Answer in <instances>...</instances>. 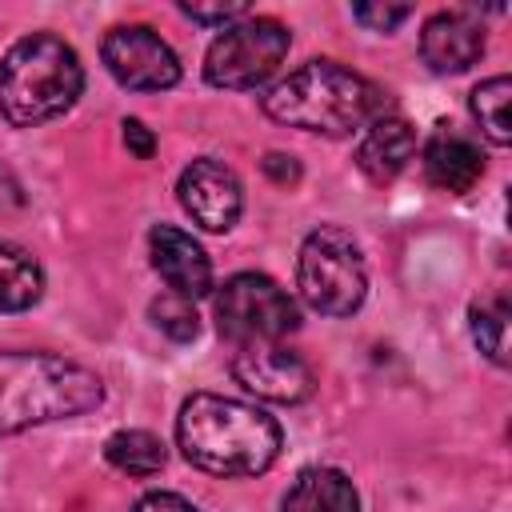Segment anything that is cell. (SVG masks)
I'll use <instances>...</instances> for the list:
<instances>
[{"label": "cell", "instance_id": "603a6c76", "mask_svg": "<svg viewBox=\"0 0 512 512\" xmlns=\"http://www.w3.org/2000/svg\"><path fill=\"white\" fill-rule=\"evenodd\" d=\"M132 512H200L192 500H184L180 492H148L136 500Z\"/></svg>", "mask_w": 512, "mask_h": 512}, {"label": "cell", "instance_id": "9a60e30c", "mask_svg": "<svg viewBox=\"0 0 512 512\" xmlns=\"http://www.w3.org/2000/svg\"><path fill=\"white\" fill-rule=\"evenodd\" d=\"M284 512H360V496L340 468H304L284 492Z\"/></svg>", "mask_w": 512, "mask_h": 512}, {"label": "cell", "instance_id": "44dd1931", "mask_svg": "<svg viewBox=\"0 0 512 512\" xmlns=\"http://www.w3.org/2000/svg\"><path fill=\"white\" fill-rule=\"evenodd\" d=\"M352 16L372 32H392L400 20H408V8L404 4H356Z\"/></svg>", "mask_w": 512, "mask_h": 512}, {"label": "cell", "instance_id": "6da1fadb", "mask_svg": "<svg viewBox=\"0 0 512 512\" xmlns=\"http://www.w3.org/2000/svg\"><path fill=\"white\" fill-rule=\"evenodd\" d=\"M176 444L184 460L212 476H260L280 456V424L256 404L196 392L180 404Z\"/></svg>", "mask_w": 512, "mask_h": 512}, {"label": "cell", "instance_id": "5bb4252c", "mask_svg": "<svg viewBox=\"0 0 512 512\" xmlns=\"http://www.w3.org/2000/svg\"><path fill=\"white\" fill-rule=\"evenodd\" d=\"M424 172L440 192H472V184L484 176V156L480 148L456 132V128H436L424 144Z\"/></svg>", "mask_w": 512, "mask_h": 512}, {"label": "cell", "instance_id": "ffe728a7", "mask_svg": "<svg viewBox=\"0 0 512 512\" xmlns=\"http://www.w3.org/2000/svg\"><path fill=\"white\" fill-rule=\"evenodd\" d=\"M148 316H152V324H156L164 336H172V340H192V336L200 332V320H196L192 300H184V296H176V292H164L160 300H152Z\"/></svg>", "mask_w": 512, "mask_h": 512}, {"label": "cell", "instance_id": "7a4b0ae2", "mask_svg": "<svg viewBox=\"0 0 512 512\" xmlns=\"http://www.w3.org/2000/svg\"><path fill=\"white\" fill-rule=\"evenodd\" d=\"M104 400L92 368L52 352H0V436L72 420Z\"/></svg>", "mask_w": 512, "mask_h": 512}, {"label": "cell", "instance_id": "8fae6325", "mask_svg": "<svg viewBox=\"0 0 512 512\" xmlns=\"http://www.w3.org/2000/svg\"><path fill=\"white\" fill-rule=\"evenodd\" d=\"M148 252H152V268L160 272L168 292H176L184 300H200L212 292V260L188 232H180L172 224H156L148 232Z\"/></svg>", "mask_w": 512, "mask_h": 512}, {"label": "cell", "instance_id": "277c9868", "mask_svg": "<svg viewBox=\"0 0 512 512\" xmlns=\"http://www.w3.org/2000/svg\"><path fill=\"white\" fill-rule=\"evenodd\" d=\"M84 88L80 56L48 32L20 36L0 60V112L16 128L64 116Z\"/></svg>", "mask_w": 512, "mask_h": 512}, {"label": "cell", "instance_id": "484cf974", "mask_svg": "<svg viewBox=\"0 0 512 512\" xmlns=\"http://www.w3.org/2000/svg\"><path fill=\"white\" fill-rule=\"evenodd\" d=\"M20 204H24V188H20V180L0 164V216L16 212Z\"/></svg>", "mask_w": 512, "mask_h": 512}, {"label": "cell", "instance_id": "ac0fdd59", "mask_svg": "<svg viewBox=\"0 0 512 512\" xmlns=\"http://www.w3.org/2000/svg\"><path fill=\"white\" fill-rule=\"evenodd\" d=\"M508 100H512V80L508 76H492L484 84H476L472 92V116L480 120V132L492 144H512V120H508Z\"/></svg>", "mask_w": 512, "mask_h": 512}, {"label": "cell", "instance_id": "d6986e66", "mask_svg": "<svg viewBox=\"0 0 512 512\" xmlns=\"http://www.w3.org/2000/svg\"><path fill=\"white\" fill-rule=\"evenodd\" d=\"M472 340L492 364H508V304L504 300H480L472 304Z\"/></svg>", "mask_w": 512, "mask_h": 512}, {"label": "cell", "instance_id": "7402d4cb", "mask_svg": "<svg viewBox=\"0 0 512 512\" xmlns=\"http://www.w3.org/2000/svg\"><path fill=\"white\" fill-rule=\"evenodd\" d=\"M180 12L192 16L196 24H220V28H228V24L248 16L244 4H180Z\"/></svg>", "mask_w": 512, "mask_h": 512}, {"label": "cell", "instance_id": "d4e9b609", "mask_svg": "<svg viewBox=\"0 0 512 512\" xmlns=\"http://www.w3.org/2000/svg\"><path fill=\"white\" fill-rule=\"evenodd\" d=\"M264 172H268L276 184H296V180H300L296 160H292V156H284V152H268V156H264Z\"/></svg>", "mask_w": 512, "mask_h": 512}, {"label": "cell", "instance_id": "ba28073f", "mask_svg": "<svg viewBox=\"0 0 512 512\" xmlns=\"http://www.w3.org/2000/svg\"><path fill=\"white\" fill-rule=\"evenodd\" d=\"M104 68L132 92H160L180 80L176 52L144 24H120L104 36Z\"/></svg>", "mask_w": 512, "mask_h": 512}, {"label": "cell", "instance_id": "4fadbf2b", "mask_svg": "<svg viewBox=\"0 0 512 512\" xmlns=\"http://www.w3.org/2000/svg\"><path fill=\"white\" fill-rule=\"evenodd\" d=\"M412 152H416V132H412V124H408L404 116L380 112V116L368 120V128H364V136H360L356 164H360V172H364L368 180L384 184V180H392V176L404 172V164L412 160Z\"/></svg>", "mask_w": 512, "mask_h": 512}, {"label": "cell", "instance_id": "3957f363", "mask_svg": "<svg viewBox=\"0 0 512 512\" xmlns=\"http://www.w3.org/2000/svg\"><path fill=\"white\" fill-rule=\"evenodd\" d=\"M260 104L276 124L320 136H348L380 116V88L336 60H308L276 80Z\"/></svg>", "mask_w": 512, "mask_h": 512}, {"label": "cell", "instance_id": "2e32d148", "mask_svg": "<svg viewBox=\"0 0 512 512\" xmlns=\"http://www.w3.org/2000/svg\"><path fill=\"white\" fill-rule=\"evenodd\" d=\"M40 292H44L40 264L24 248L0 240V312H24L40 300Z\"/></svg>", "mask_w": 512, "mask_h": 512}, {"label": "cell", "instance_id": "5b68a950", "mask_svg": "<svg viewBox=\"0 0 512 512\" xmlns=\"http://www.w3.org/2000/svg\"><path fill=\"white\" fill-rule=\"evenodd\" d=\"M296 288L320 316H352L368 292V268L356 240L336 224L312 228L296 256Z\"/></svg>", "mask_w": 512, "mask_h": 512}, {"label": "cell", "instance_id": "9c48e42d", "mask_svg": "<svg viewBox=\"0 0 512 512\" xmlns=\"http://www.w3.org/2000/svg\"><path fill=\"white\" fill-rule=\"evenodd\" d=\"M232 376L240 388H248L260 400H276V404H296L312 396V368L284 348L280 340H264V344H240L232 352Z\"/></svg>", "mask_w": 512, "mask_h": 512}, {"label": "cell", "instance_id": "e0dca14e", "mask_svg": "<svg viewBox=\"0 0 512 512\" xmlns=\"http://www.w3.org/2000/svg\"><path fill=\"white\" fill-rule=\"evenodd\" d=\"M104 456H108L112 468H120L128 476H156L164 468V460H168L160 436H152L144 428H120V432H112L104 440Z\"/></svg>", "mask_w": 512, "mask_h": 512}, {"label": "cell", "instance_id": "cb8c5ba5", "mask_svg": "<svg viewBox=\"0 0 512 512\" xmlns=\"http://www.w3.org/2000/svg\"><path fill=\"white\" fill-rule=\"evenodd\" d=\"M124 144L132 148L136 160H152V152H156V136L140 120H124Z\"/></svg>", "mask_w": 512, "mask_h": 512}, {"label": "cell", "instance_id": "7c38bea8", "mask_svg": "<svg viewBox=\"0 0 512 512\" xmlns=\"http://www.w3.org/2000/svg\"><path fill=\"white\" fill-rule=\"evenodd\" d=\"M420 56L432 72H464L484 56V28L468 12H436L420 32Z\"/></svg>", "mask_w": 512, "mask_h": 512}, {"label": "cell", "instance_id": "30bf717a", "mask_svg": "<svg viewBox=\"0 0 512 512\" xmlns=\"http://www.w3.org/2000/svg\"><path fill=\"white\" fill-rule=\"evenodd\" d=\"M180 204L192 216V224H200L204 232H228L240 220L244 208V188L236 180V172L220 160H192L180 180H176Z\"/></svg>", "mask_w": 512, "mask_h": 512}, {"label": "cell", "instance_id": "52a82bcc", "mask_svg": "<svg viewBox=\"0 0 512 512\" xmlns=\"http://www.w3.org/2000/svg\"><path fill=\"white\" fill-rule=\"evenodd\" d=\"M216 324L236 348L264 344V340H284L288 332H296L300 308L272 276L240 272L216 292Z\"/></svg>", "mask_w": 512, "mask_h": 512}, {"label": "cell", "instance_id": "8992f818", "mask_svg": "<svg viewBox=\"0 0 512 512\" xmlns=\"http://www.w3.org/2000/svg\"><path fill=\"white\" fill-rule=\"evenodd\" d=\"M288 28L272 16H244L228 24L204 56V76L216 88H260L288 56Z\"/></svg>", "mask_w": 512, "mask_h": 512}]
</instances>
